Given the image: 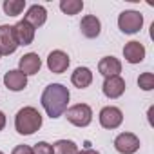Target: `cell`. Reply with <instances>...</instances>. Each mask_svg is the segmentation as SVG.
<instances>
[{
    "mask_svg": "<svg viewBox=\"0 0 154 154\" xmlns=\"http://www.w3.org/2000/svg\"><path fill=\"white\" fill-rule=\"evenodd\" d=\"M69 103V89L62 84H51L42 93V105L51 118H60L67 111Z\"/></svg>",
    "mask_w": 154,
    "mask_h": 154,
    "instance_id": "6da1fadb",
    "label": "cell"
},
{
    "mask_svg": "<svg viewBox=\"0 0 154 154\" xmlns=\"http://www.w3.org/2000/svg\"><path fill=\"white\" fill-rule=\"evenodd\" d=\"M42 127V114L35 107H24L15 116V129L22 136H31Z\"/></svg>",
    "mask_w": 154,
    "mask_h": 154,
    "instance_id": "7a4b0ae2",
    "label": "cell"
},
{
    "mask_svg": "<svg viewBox=\"0 0 154 154\" xmlns=\"http://www.w3.org/2000/svg\"><path fill=\"white\" fill-rule=\"evenodd\" d=\"M65 118L76 127H87L93 122V109L87 103H76L65 111Z\"/></svg>",
    "mask_w": 154,
    "mask_h": 154,
    "instance_id": "3957f363",
    "label": "cell"
},
{
    "mask_svg": "<svg viewBox=\"0 0 154 154\" xmlns=\"http://www.w3.org/2000/svg\"><path fill=\"white\" fill-rule=\"evenodd\" d=\"M143 26V15L140 11H123L118 17V27L125 35L138 33Z\"/></svg>",
    "mask_w": 154,
    "mask_h": 154,
    "instance_id": "277c9868",
    "label": "cell"
},
{
    "mask_svg": "<svg viewBox=\"0 0 154 154\" xmlns=\"http://www.w3.org/2000/svg\"><path fill=\"white\" fill-rule=\"evenodd\" d=\"M114 149L120 154H134L140 149V138L132 132H122L114 140Z\"/></svg>",
    "mask_w": 154,
    "mask_h": 154,
    "instance_id": "5b68a950",
    "label": "cell"
},
{
    "mask_svg": "<svg viewBox=\"0 0 154 154\" xmlns=\"http://www.w3.org/2000/svg\"><path fill=\"white\" fill-rule=\"evenodd\" d=\"M122 122H123V112L118 107L107 105L100 111V125L103 129H116L122 125Z\"/></svg>",
    "mask_w": 154,
    "mask_h": 154,
    "instance_id": "8992f818",
    "label": "cell"
},
{
    "mask_svg": "<svg viewBox=\"0 0 154 154\" xmlns=\"http://www.w3.org/2000/svg\"><path fill=\"white\" fill-rule=\"evenodd\" d=\"M17 47H18V42L15 38L13 26H0V56L13 54Z\"/></svg>",
    "mask_w": 154,
    "mask_h": 154,
    "instance_id": "52a82bcc",
    "label": "cell"
},
{
    "mask_svg": "<svg viewBox=\"0 0 154 154\" xmlns=\"http://www.w3.org/2000/svg\"><path fill=\"white\" fill-rule=\"evenodd\" d=\"M102 91L111 100L120 98L125 93V80L122 78V76H109V78H105V82L102 85Z\"/></svg>",
    "mask_w": 154,
    "mask_h": 154,
    "instance_id": "ba28073f",
    "label": "cell"
},
{
    "mask_svg": "<svg viewBox=\"0 0 154 154\" xmlns=\"http://www.w3.org/2000/svg\"><path fill=\"white\" fill-rule=\"evenodd\" d=\"M69 62H71V60H69L67 53H63V51H60V49L49 53V56H47V67H49V71L54 72V74L65 72L67 67H69Z\"/></svg>",
    "mask_w": 154,
    "mask_h": 154,
    "instance_id": "9c48e42d",
    "label": "cell"
},
{
    "mask_svg": "<svg viewBox=\"0 0 154 154\" xmlns=\"http://www.w3.org/2000/svg\"><path fill=\"white\" fill-rule=\"evenodd\" d=\"M13 31H15V38L18 42V45H29L33 44L35 40V27L29 26L26 20H20L13 26Z\"/></svg>",
    "mask_w": 154,
    "mask_h": 154,
    "instance_id": "30bf717a",
    "label": "cell"
},
{
    "mask_svg": "<svg viewBox=\"0 0 154 154\" xmlns=\"http://www.w3.org/2000/svg\"><path fill=\"white\" fill-rule=\"evenodd\" d=\"M4 85L9 89V91H22V89H26L27 87V76L24 74V72H20V71H8L6 74H4Z\"/></svg>",
    "mask_w": 154,
    "mask_h": 154,
    "instance_id": "8fae6325",
    "label": "cell"
},
{
    "mask_svg": "<svg viewBox=\"0 0 154 154\" xmlns=\"http://www.w3.org/2000/svg\"><path fill=\"white\" fill-rule=\"evenodd\" d=\"M18 67H20L18 71L24 72L26 76L36 74V72L40 71V67H42V60H40V56H38L36 53H27V54H24V56L20 58Z\"/></svg>",
    "mask_w": 154,
    "mask_h": 154,
    "instance_id": "7c38bea8",
    "label": "cell"
},
{
    "mask_svg": "<svg viewBox=\"0 0 154 154\" xmlns=\"http://www.w3.org/2000/svg\"><path fill=\"white\" fill-rule=\"evenodd\" d=\"M24 20H26L29 26H33L35 29H36V27H42V26L45 24V20H47V9H45L44 6L35 4V6H31V8L27 9Z\"/></svg>",
    "mask_w": 154,
    "mask_h": 154,
    "instance_id": "4fadbf2b",
    "label": "cell"
},
{
    "mask_svg": "<svg viewBox=\"0 0 154 154\" xmlns=\"http://www.w3.org/2000/svg\"><path fill=\"white\" fill-rule=\"evenodd\" d=\"M123 56H125V60L129 63H140V62H143V58H145V47H143V44H140L136 40L125 44Z\"/></svg>",
    "mask_w": 154,
    "mask_h": 154,
    "instance_id": "5bb4252c",
    "label": "cell"
},
{
    "mask_svg": "<svg viewBox=\"0 0 154 154\" xmlns=\"http://www.w3.org/2000/svg\"><path fill=\"white\" fill-rule=\"evenodd\" d=\"M98 71L105 76V78H109V76H120L122 72V62L114 56H103L98 63Z\"/></svg>",
    "mask_w": 154,
    "mask_h": 154,
    "instance_id": "9a60e30c",
    "label": "cell"
},
{
    "mask_svg": "<svg viewBox=\"0 0 154 154\" xmlns=\"http://www.w3.org/2000/svg\"><path fill=\"white\" fill-rule=\"evenodd\" d=\"M80 29L85 38H96L102 31V24L94 15H85L80 22Z\"/></svg>",
    "mask_w": 154,
    "mask_h": 154,
    "instance_id": "2e32d148",
    "label": "cell"
},
{
    "mask_svg": "<svg viewBox=\"0 0 154 154\" xmlns=\"http://www.w3.org/2000/svg\"><path fill=\"white\" fill-rule=\"evenodd\" d=\"M71 82L74 87H78V89H85L93 84V72L91 69L87 67H76L74 72L71 74Z\"/></svg>",
    "mask_w": 154,
    "mask_h": 154,
    "instance_id": "e0dca14e",
    "label": "cell"
},
{
    "mask_svg": "<svg viewBox=\"0 0 154 154\" xmlns=\"http://www.w3.org/2000/svg\"><path fill=\"white\" fill-rule=\"evenodd\" d=\"M54 154H78V147L71 140H58L53 145Z\"/></svg>",
    "mask_w": 154,
    "mask_h": 154,
    "instance_id": "ac0fdd59",
    "label": "cell"
},
{
    "mask_svg": "<svg viewBox=\"0 0 154 154\" xmlns=\"http://www.w3.org/2000/svg\"><path fill=\"white\" fill-rule=\"evenodd\" d=\"M4 13L9 17H17L26 9V0H6L4 2Z\"/></svg>",
    "mask_w": 154,
    "mask_h": 154,
    "instance_id": "d6986e66",
    "label": "cell"
},
{
    "mask_svg": "<svg viewBox=\"0 0 154 154\" xmlns=\"http://www.w3.org/2000/svg\"><path fill=\"white\" fill-rule=\"evenodd\" d=\"M60 9L65 15H78L84 9V2H82V0H62V2H60Z\"/></svg>",
    "mask_w": 154,
    "mask_h": 154,
    "instance_id": "ffe728a7",
    "label": "cell"
},
{
    "mask_svg": "<svg viewBox=\"0 0 154 154\" xmlns=\"http://www.w3.org/2000/svg\"><path fill=\"white\" fill-rule=\"evenodd\" d=\"M138 85H140L143 91H152V89H154V74H152V72H143V74H140Z\"/></svg>",
    "mask_w": 154,
    "mask_h": 154,
    "instance_id": "44dd1931",
    "label": "cell"
},
{
    "mask_svg": "<svg viewBox=\"0 0 154 154\" xmlns=\"http://www.w3.org/2000/svg\"><path fill=\"white\" fill-rule=\"evenodd\" d=\"M33 152H35V154H54L53 145H49L47 141H38V143L33 147Z\"/></svg>",
    "mask_w": 154,
    "mask_h": 154,
    "instance_id": "7402d4cb",
    "label": "cell"
},
{
    "mask_svg": "<svg viewBox=\"0 0 154 154\" xmlns=\"http://www.w3.org/2000/svg\"><path fill=\"white\" fill-rule=\"evenodd\" d=\"M11 154H35V152H33V147L29 145H17Z\"/></svg>",
    "mask_w": 154,
    "mask_h": 154,
    "instance_id": "603a6c76",
    "label": "cell"
},
{
    "mask_svg": "<svg viewBox=\"0 0 154 154\" xmlns=\"http://www.w3.org/2000/svg\"><path fill=\"white\" fill-rule=\"evenodd\" d=\"M78 154H100V152L94 149H84V150H78Z\"/></svg>",
    "mask_w": 154,
    "mask_h": 154,
    "instance_id": "cb8c5ba5",
    "label": "cell"
},
{
    "mask_svg": "<svg viewBox=\"0 0 154 154\" xmlns=\"http://www.w3.org/2000/svg\"><path fill=\"white\" fill-rule=\"evenodd\" d=\"M4 127H6V114L0 111V131H2Z\"/></svg>",
    "mask_w": 154,
    "mask_h": 154,
    "instance_id": "d4e9b609",
    "label": "cell"
},
{
    "mask_svg": "<svg viewBox=\"0 0 154 154\" xmlns=\"http://www.w3.org/2000/svg\"><path fill=\"white\" fill-rule=\"evenodd\" d=\"M0 154H4V152H2V150H0Z\"/></svg>",
    "mask_w": 154,
    "mask_h": 154,
    "instance_id": "484cf974",
    "label": "cell"
}]
</instances>
